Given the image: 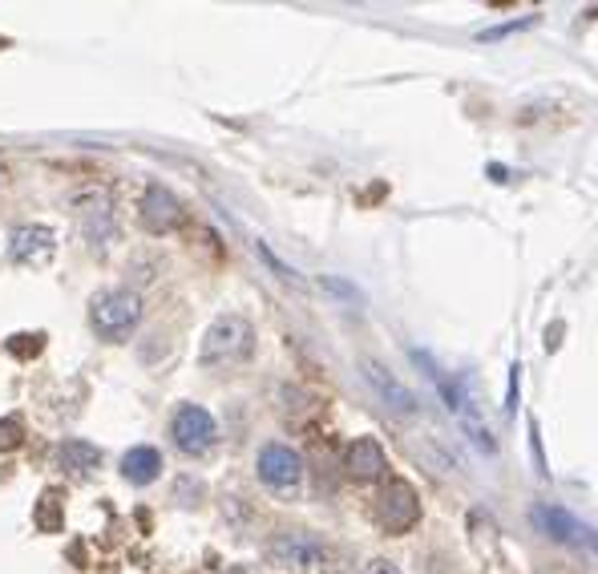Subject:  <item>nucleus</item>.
Wrapping results in <instances>:
<instances>
[{"instance_id":"1","label":"nucleus","mask_w":598,"mask_h":574,"mask_svg":"<svg viewBox=\"0 0 598 574\" xmlns=\"http://www.w3.org/2000/svg\"><path fill=\"white\" fill-rule=\"evenodd\" d=\"M412 361L421 364L429 373V380H433V388L441 393V401H445V409H449V417L457 421V429L466 433L473 445H478L481 454H497V437H493V425H490V417L481 413V405L473 401V393H469L461 380H453L441 364H433V356L429 352H412Z\"/></svg>"},{"instance_id":"2","label":"nucleus","mask_w":598,"mask_h":574,"mask_svg":"<svg viewBox=\"0 0 598 574\" xmlns=\"http://www.w3.org/2000/svg\"><path fill=\"white\" fill-rule=\"evenodd\" d=\"M255 352V328L251 320H243L235 312H226L202 332L199 364L202 368H239Z\"/></svg>"},{"instance_id":"3","label":"nucleus","mask_w":598,"mask_h":574,"mask_svg":"<svg viewBox=\"0 0 598 574\" xmlns=\"http://www.w3.org/2000/svg\"><path fill=\"white\" fill-rule=\"evenodd\" d=\"M142 324V295L130 292V288H114V292H102L94 295L90 304V328H94L102 340L109 344H121L130 340Z\"/></svg>"},{"instance_id":"4","label":"nucleus","mask_w":598,"mask_h":574,"mask_svg":"<svg viewBox=\"0 0 598 574\" xmlns=\"http://www.w3.org/2000/svg\"><path fill=\"white\" fill-rule=\"evenodd\" d=\"M255 473L263 481V490H271L275 497H300V490H304V457L283 441H271L259 449Z\"/></svg>"},{"instance_id":"5","label":"nucleus","mask_w":598,"mask_h":574,"mask_svg":"<svg viewBox=\"0 0 598 574\" xmlns=\"http://www.w3.org/2000/svg\"><path fill=\"white\" fill-rule=\"evenodd\" d=\"M530 518H533V526H538L546 538H554V542H562V547H574V550H586V554H598V530H595V526H586V522L578 518V514H571V509L542 502V506L530 509Z\"/></svg>"},{"instance_id":"6","label":"nucleus","mask_w":598,"mask_h":574,"mask_svg":"<svg viewBox=\"0 0 598 574\" xmlns=\"http://www.w3.org/2000/svg\"><path fill=\"white\" fill-rule=\"evenodd\" d=\"M373 514L385 535H409L412 526L421 522V497H417L409 481H388L385 490L376 494Z\"/></svg>"},{"instance_id":"7","label":"nucleus","mask_w":598,"mask_h":574,"mask_svg":"<svg viewBox=\"0 0 598 574\" xmlns=\"http://www.w3.org/2000/svg\"><path fill=\"white\" fill-rule=\"evenodd\" d=\"M171 437L174 445L183 449L187 457H202L214 449V441H219V425H214V417L202 409V405H183L171 421Z\"/></svg>"},{"instance_id":"8","label":"nucleus","mask_w":598,"mask_h":574,"mask_svg":"<svg viewBox=\"0 0 598 574\" xmlns=\"http://www.w3.org/2000/svg\"><path fill=\"white\" fill-rule=\"evenodd\" d=\"M324 559H328L324 542L307 530H288V535H275L267 542V562H275L283 571H312Z\"/></svg>"},{"instance_id":"9","label":"nucleus","mask_w":598,"mask_h":574,"mask_svg":"<svg viewBox=\"0 0 598 574\" xmlns=\"http://www.w3.org/2000/svg\"><path fill=\"white\" fill-rule=\"evenodd\" d=\"M360 376H364V385L376 393V401L385 405L388 413L397 417H417V393H412L397 373H388L380 361H360Z\"/></svg>"},{"instance_id":"10","label":"nucleus","mask_w":598,"mask_h":574,"mask_svg":"<svg viewBox=\"0 0 598 574\" xmlns=\"http://www.w3.org/2000/svg\"><path fill=\"white\" fill-rule=\"evenodd\" d=\"M57 255V231L45 223H25L9 235V263L16 268H40Z\"/></svg>"},{"instance_id":"11","label":"nucleus","mask_w":598,"mask_h":574,"mask_svg":"<svg viewBox=\"0 0 598 574\" xmlns=\"http://www.w3.org/2000/svg\"><path fill=\"white\" fill-rule=\"evenodd\" d=\"M138 223H142V231H150V235H171V231L183 223V202L174 199L171 187L150 183L142 202H138Z\"/></svg>"},{"instance_id":"12","label":"nucleus","mask_w":598,"mask_h":574,"mask_svg":"<svg viewBox=\"0 0 598 574\" xmlns=\"http://www.w3.org/2000/svg\"><path fill=\"white\" fill-rule=\"evenodd\" d=\"M344 469L352 481H380L388 473V457L380 449V441L373 437H356L344 449Z\"/></svg>"},{"instance_id":"13","label":"nucleus","mask_w":598,"mask_h":574,"mask_svg":"<svg viewBox=\"0 0 598 574\" xmlns=\"http://www.w3.org/2000/svg\"><path fill=\"white\" fill-rule=\"evenodd\" d=\"M78 219H81V235L90 243H109L114 235H118V219H114V202L106 199V195H94V199H85L81 202V211H78Z\"/></svg>"},{"instance_id":"14","label":"nucleus","mask_w":598,"mask_h":574,"mask_svg":"<svg viewBox=\"0 0 598 574\" xmlns=\"http://www.w3.org/2000/svg\"><path fill=\"white\" fill-rule=\"evenodd\" d=\"M162 473V454L154 445H133L130 454L121 457V478L130 485H150Z\"/></svg>"},{"instance_id":"15","label":"nucleus","mask_w":598,"mask_h":574,"mask_svg":"<svg viewBox=\"0 0 598 574\" xmlns=\"http://www.w3.org/2000/svg\"><path fill=\"white\" fill-rule=\"evenodd\" d=\"M57 466L66 469V473H94V469L102 466V449L90 445V441L73 437L57 449Z\"/></svg>"},{"instance_id":"16","label":"nucleus","mask_w":598,"mask_h":574,"mask_svg":"<svg viewBox=\"0 0 598 574\" xmlns=\"http://www.w3.org/2000/svg\"><path fill=\"white\" fill-rule=\"evenodd\" d=\"M33 522H37L45 535H57V530H61V522H66V518H61V497H57L54 490H49V494L37 502V514H33Z\"/></svg>"},{"instance_id":"17","label":"nucleus","mask_w":598,"mask_h":574,"mask_svg":"<svg viewBox=\"0 0 598 574\" xmlns=\"http://www.w3.org/2000/svg\"><path fill=\"white\" fill-rule=\"evenodd\" d=\"M4 348L13 352L16 361H33L40 348H45V332H16Z\"/></svg>"},{"instance_id":"18","label":"nucleus","mask_w":598,"mask_h":574,"mask_svg":"<svg viewBox=\"0 0 598 574\" xmlns=\"http://www.w3.org/2000/svg\"><path fill=\"white\" fill-rule=\"evenodd\" d=\"M21 441H25V425H21L16 417H4V421H0V454L21 449Z\"/></svg>"},{"instance_id":"19","label":"nucleus","mask_w":598,"mask_h":574,"mask_svg":"<svg viewBox=\"0 0 598 574\" xmlns=\"http://www.w3.org/2000/svg\"><path fill=\"white\" fill-rule=\"evenodd\" d=\"M368 574H400L392 562H385V559H376V562H368Z\"/></svg>"}]
</instances>
